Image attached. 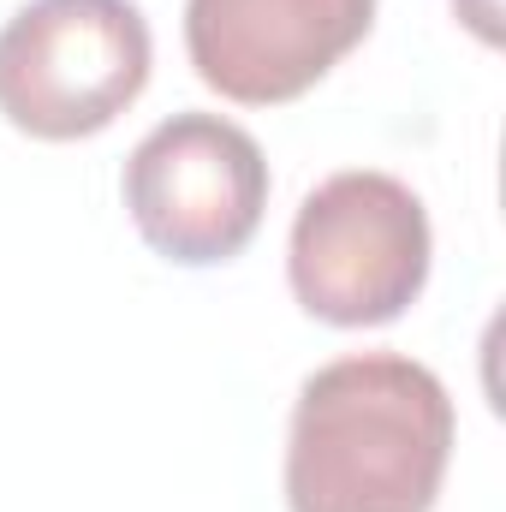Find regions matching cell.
Listing matches in <instances>:
<instances>
[{
  "label": "cell",
  "mask_w": 506,
  "mask_h": 512,
  "mask_svg": "<svg viewBox=\"0 0 506 512\" xmlns=\"http://www.w3.org/2000/svg\"><path fill=\"white\" fill-rule=\"evenodd\" d=\"M453 459V399L405 352H352L304 376L286 429L292 512H429Z\"/></svg>",
  "instance_id": "1"
},
{
  "label": "cell",
  "mask_w": 506,
  "mask_h": 512,
  "mask_svg": "<svg viewBox=\"0 0 506 512\" xmlns=\"http://www.w3.org/2000/svg\"><path fill=\"white\" fill-rule=\"evenodd\" d=\"M429 209L376 167L322 179L292 221L286 280L292 298L334 328H381L405 316L429 280Z\"/></svg>",
  "instance_id": "2"
},
{
  "label": "cell",
  "mask_w": 506,
  "mask_h": 512,
  "mask_svg": "<svg viewBox=\"0 0 506 512\" xmlns=\"http://www.w3.org/2000/svg\"><path fill=\"white\" fill-rule=\"evenodd\" d=\"M149 60L131 0H30L0 30V114L42 143L96 137L143 96Z\"/></svg>",
  "instance_id": "3"
},
{
  "label": "cell",
  "mask_w": 506,
  "mask_h": 512,
  "mask_svg": "<svg viewBox=\"0 0 506 512\" xmlns=\"http://www.w3.org/2000/svg\"><path fill=\"white\" fill-rule=\"evenodd\" d=\"M126 209L143 245L179 268L233 262L268 209L262 143L221 114H173L131 149Z\"/></svg>",
  "instance_id": "4"
},
{
  "label": "cell",
  "mask_w": 506,
  "mask_h": 512,
  "mask_svg": "<svg viewBox=\"0 0 506 512\" xmlns=\"http://www.w3.org/2000/svg\"><path fill=\"white\" fill-rule=\"evenodd\" d=\"M376 24V0H185V54L239 108L316 90Z\"/></svg>",
  "instance_id": "5"
}]
</instances>
